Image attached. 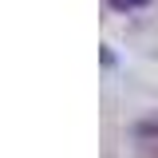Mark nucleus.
<instances>
[{"mask_svg": "<svg viewBox=\"0 0 158 158\" xmlns=\"http://www.w3.org/2000/svg\"><path fill=\"white\" fill-rule=\"evenodd\" d=\"M111 8H118V12H131V8H142V4H150V0H107Z\"/></svg>", "mask_w": 158, "mask_h": 158, "instance_id": "nucleus-2", "label": "nucleus"}, {"mask_svg": "<svg viewBox=\"0 0 158 158\" xmlns=\"http://www.w3.org/2000/svg\"><path fill=\"white\" fill-rule=\"evenodd\" d=\"M135 150L142 158H158V115L135 123Z\"/></svg>", "mask_w": 158, "mask_h": 158, "instance_id": "nucleus-1", "label": "nucleus"}]
</instances>
